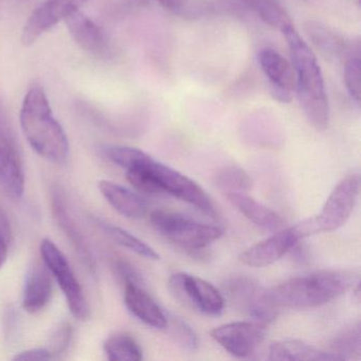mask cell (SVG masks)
Masks as SVG:
<instances>
[{
  "instance_id": "cb8c5ba5",
  "label": "cell",
  "mask_w": 361,
  "mask_h": 361,
  "mask_svg": "<svg viewBox=\"0 0 361 361\" xmlns=\"http://www.w3.org/2000/svg\"><path fill=\"white\" fill-rule=\"evenodd\" d=\"M98 226L116 244L136 253L139 257H145V259H152V261H158L160 259V255L156 252L155 249L152 248L149 245H147V243L143 242L130 232L104 221H98Z\"/></svg>"
},
{
  "instance_id": "d6986e66",
  "label": "cell",
  "mask_w": 361,
  "mask_h": 361,
  "mask_svg": "<svg viewBox=\"0 0 361 361\" xmlns=\"http://www.w3.org/2000/svg\"><path fill=\"white\" fill-rule=\"evenodd\" d=\"M51 204L52 212H54L56 223L60 226L61 229L64 232L67 238L71 240L73 248L77 251L78 255L81 257L84 264L87 266L88 269L90 271H94L96 269L94 268L96 266H94V257H92V252H90L83 235L78 229L71 213L68 212L66 198H65L62 190L59 187L54 188V191H52Z\"/></svg>"
},
{
  "instance_id": "6da1fadb",
  "label": "cell",
  "mask_w": 361,
  "mask_h": 361,
  "mask_svg": "<svg viewBox=\"0 0 361 361\" xmlns=\"http://www.w3.org/2000/svg\"><path fill=\"white\" fill-rule=\"evenodd\" d=\"M358 282L359 274L355 271L323 270L289 279L266 289V298L278 310H307L337 299Z\"/></svg>"
},
{
  "instance_id": "8fae6325",
  "label": "cell",
  "mask_w": 361,
  "mask_h": 361,
  "mask_svg": "<svg viewBox=\"0 0 361 361\" xmlns=\"http://www.w3.org/2000/svg\"><path fill=\"white\" fill-rule=\"evenodd\" d=\"M265 325L240 321L227 323L211 331V337L230 354L247 358L257 352L265 339Z\"/></svg>"
},
{
  "instance_id": "1f68e13d",
  "label": "cell",
  "mask_w": 361,
  "mask_h": 361,
  "mask_svg": "<svg viewBox=\"0 0 361 361\" xmlns=\"http://www.w3.org/2000/svg\"><path fill=\"white\" fill-rule=\"evenodd\" d=\"M116 270H117L118 274L123 281L124 284L134 283V284L142 285V279H141L140 274L128 262L118 261L116 263Z\"/></svg>"
},
{
  "instance_id": "7c38bea8",
  "label": "cell",
  "mask_w": 361,
  "mask_h": 361,
  "mask_svg": "<svg viewBox=\"0 0 361 361\" xmlns=\"http://www.w3.org/2000/svg\"><path fill=\"white\" fill-rule=\"evenodd\" d=\"M88 0H46L33 11L25 24L22 42L32 45L44 33L66 20L71 13L80 10Z\"/></svg>"
},
{
  "instance_id": "4fadbf2b",
  "label": "cell",
  "mask_w": 361,
  "mask_h": 361,
  "mask_svg": "<svg viewBox=\"0 0 361 361\" xmlns=\"http://www.w3.org/2000/svg\"><path fill=\"white\" fill-rule=\"evenodd\" d=\"M259 64L269 81L270 92L276 101L289 103L295 90V71L293 65L282 54L271 48L262 49Z\"/></svg>"
},
{
  "instance_id": "484cf974",
  "label": "cell",
  "mask_w": 361,
  "mask_h": 361,
  "mask_svg": "<svg viewBox=\"0 0 361 361\" xmlns=\"http://www.w3.org/2000/svg\"><path fill=\"white\" fill-rule=\"evenodd\" d=\"M214 185L226 194L246 193L252 187V180L244 169L227 166L217 171Z\"/></svg>"
},
{
  "instance_id": "603a6c76",
  "label": "cell",
  "mask_w": 361,
  "mask_h": 361,
  "mask_svg": "<svg viewBox=\"0 0 361 361\" xmlns=\"http://www.w3.org/2000/svg\"><path fill=\"white\" fill-rule=\"evenodd\" d=\"M103 350L107 358L113 361H140L143 352L137 340L128 333H116L109 336Z\"/></svg>"
},
{
  "instance_id": "5bb4252c",
  "label": "cell",
  "mask_w": 361,
  "mask_h": 361,
  "mask_svg": "<svg viewBox=\"0 0 361 361\" xmlns=\"http://www.w3.org/2000/svg\"><path fill=\"white\" fill-rule=\"evenodd\" d=\"M293 227L280 229L276 234L246 249L240 259L245 265L261 268L271 265L295 248L299 242Z\"/></svg>"
},
{
  "instance_id": "7a4b0ae2",
  "label": "cell",
  "mask_w": 361,
  "mask_h": 361,
  "mask_svg": "<svg viewBox=\"0 0 361 361\" xmlns=\"http://www.w3.org/2000/svg\"><path fill=\"white\" fill-rule=\"evenodd\" d=\"M282 33L288 46L295 71V90L302 109L317 130H325L329 128V105L320 65L293 25L283 29Z\"/></svg>"
},
{
  "instance_id": "ffe728a7",
  "label": "cell",
  "mask_w": 361,
  "mask_h": 361,
  "mask_svg": "<svg viewBox=\"0 0 361 361\" xmlns=\"http://www.w3.org/2000/svg\"><path fill=\"white\" fill-rule=\"evenodd\" d=\"M98 187L103 197L122 216L139 219L147 214V202L135 192L111 180H101Z\"/></svg>"
},
{
  "instance_id": "83f0119b",
  "label": "cell",
  "mask_w": 361,
  "mask_h": 361,
  "mask_svg": "<svg viewBox=\"0 0 361 361\" xmlns=\"http://www.w3.org/2000/svg\"><path fill=\"white\" fill-rule=\"evenodd\" d=\"M344 82H345L346 90L350 96L356 101H360L361 84H360V56L359 49L356 51L348 52L344 65Z\"/></svg>"
},
{
  "instance_id": "ac0fdd59",
  "label": "cell",
  "mask_w": 361,
  "mask_h": 361,
  "mask_svg": "<svg viewBox=\"0 0 361 361\" xmlns=\"http://www.w3.org/2000/svg\"><path fill=\"white\" fill-rule=\"evenodd\" d=\"M51 272L45 264H33L29 269L23 291V308L29 314H37L49 304L52 297Z\"/></svg>"
},
{
  "instance_id": "9c48e42d",
  "label": "cell",
  "mask_w": 361,
  "mask_h": 361,
  "mask_svg": "<svg viewBox=\"0 0 361 361\" xmlns=\"http://www.w3.org/2000/svg\"><path fill=\"white\" fill-rule=\"evenodd\" d=\"M225 291L233 305L255 322L266 326L276 320L278 308L268 301L266 289L252 279L247 276L230 279L225 284Z\"/></svg>"
},
{
  "instance_id": "f546056e",
  "label": "cell",
  "mask_w": 361,
  "mask_h": 361,
  "mask_svg": "<svg viewBox=\"0 0 361 361\" xmlns=\"http://www.w3.org/2000/svg\"><path fill=\"white\" fill-rule=\"evenodd\" d=\"M73 338V329L69 323L61 324L52 334L49 340L48 350L51 354L52 359L60 358L68 350Z\"/></svg>"
},
{
  "instance_id": "836d02e7",
  "label": "cell",
  "mask_w": 361,
  "mask_h": 361,
  "mask_svg": "<svg viewBox=\"0 0 361 361\" xmlns=\"http://www.w3.org/2000/svg\"><path fill=\"white\" fill-rule=\"evenodd\" d=\"M157 1L164 9L172 12L183 11L189 4V0H157Z\"/></svg>"
},
{
  "instance_id": "30bf717a",
  "label": "cell",
  "mask_w": 361,
  "mask_h": 361,
  "mask_svg": "<svg viewBox=\"0 0 361 361\" xmlns=\"http://www.w3.org/2000/svg\"><path fill=\"white\" fill-rule=\"evenodd\" d=\"M149 168L161 194L174 196L207 214L215 215L216 212L210 196L195 181L154 158L151 160Z\"/></svg>"
},
{
  "instance_id": "52a82bcc",
  "label": "cell",
  "mask_w": 361,
  "mask_h": 361,
  "mask_svg": "<svg viewBox=\"0 0 361 361\" xmlns=\"http://www.w3.org/2000/svg\"><path fill=\"white\" fill-rule=\"evenodd\" d=\"M169 286L181 303L207 316H219L225 307V299L219 289L198 276L177 272L171 276Z\"/></svg>"
},
{
  "instance_id": "ba28073f",
  "label": "cell",
  "mask_w": 361,
  "mask_h": 361,
  "mask_svg": "<svg viewBox=\"0 0 361 361\" xmlns=\"http://www.w3.org/2000/svg\"><path fill=\"white\" fill-rule=\"evenodd\" d=\"M0 187L9 197L20 198L25 192V173L20 149L5 107L0 102Z\"/></svg>"
},
{
  "instance_id": "f1b7e54d",
  "label": "cell",
  "mask_w": 361,
  "mask_h": 361,
  "mask_svg": "<svg viewBox=\"0 0 361 361\" xmlns=\"http://www.w3.org/2000/svg\"><path fill=\"white\" fill-rule=\"evenodd\" d=\"M166 329H169L175 341L183 348L190 350L197 348V335L187 322L181 320L178 317L173 316V314L168 316V324H166Z\"/></svg>"
},
{
  "instance_id": "5b68a950",
  "label": "cell",
  "mask_w": 361,
  "mask_h": 361,
  "mask_svg": "<svg viewBox=\"0 0 361 361\" xmlns=\"http://www.w3.org/2000/svg\"><path fill=\"white\" fill-rule=\"evenodd\" d=\"M149 221L154 230L164 240L190 251L202 250L210 246L224 233L217 226L198 223L170 211H154Z\"/></svg>"
},
{
  "instance_id": "d6a6232c",
  "label": "cell",
  "mask_w": 361,
  "mask_h": 361,
  "mask_svg": "<svg viewBox=\"0 0 361 361\" xmlns=\"http://www.w3.org/2000/svg\"><path fill=\"white\" fill-rule=\"evenodd\" d=\"M52 356L47 348H30L22 350L13 357V360H51Z\"/></svg>"
},
{
  "instance_id": "277c9868",
  "label": "cell",
  "mask_w": 361,
  "mask_h": 361,
  "mask_svg": "<svg viewBox=\"0 0 361 361\" xmlns=\"http://www.w3.org/2000/svg\"><path fill=\"white\" fill-rule=\"evenodd\" d=\"M360 179L350 174L342 179L327 197L322 210L316 216L304 219L293 226V231L300 240L325 232L335 231L344 225L352 214L358 198Z\"/></svg>"
},
{
  "instance_id": "e0dca14e",
  "label": "cell",
  "mask_w": 361,
  "mask_h": 361,
  "mask_svg": "<svg viewBox=\"0 0 361 361\" xmlns=\"http://www.w3.org/2000/svg\"><path fill=\"white\" fill-rule=\"evenodd\" d=\"M124 288V303L141 322L156 329H166L168 316L142 285L128 283Z\"/></svg>"
},
{
  "instance_id": "2e32d148",
  "label": "cell",
  "mask_w": 361,
  "mask_h": 361,
  "mask_svg": "<svg viewBox=\"0 0 361 361\" xmlns=\"http://www.w3.org/2000/svg\"><path fill=\"white\" fill-rule=\"evenodd\" d=\"M228 11L252 13L272 28L282 32L291 23L290 16L279 0H216Z\"/></svg>"
},
{
  "instance_id": "7402d4cb",
  "label": "cell",
  "mask_w": 361,
  "mask_h": 361,
  "mask_svg": "<svg viewBox=\"0 0 361 361\" xmlns=\"http://www.w3.org/2000/svg\"><path fill=\"white\" fill-rule=\"evenodd\" d=\"M268 359L274 361L341 360L331 350H322L298 340L274 342L269 346Z\"/></svg>"
},
{
  "instance_id": "44dd1931",
  "label": "cell",
  "mask_w": 361,
  "mask_h": 361,
  "mask_svg": "<svg viewBox=\"0 0 361 361\" xmlns=\"http://www.w3.org/2000/svg\"><path fill=\"white\" fill-rule=\"evenodd\" d=\"M227 200L251 223L267 231H279L284 226V219L261 202L246 193L226 194Z\"/></svg>"
},
{
  "instance_id": "4316f807",
  "label": "cell",
  "mask_w": 361,
  "mask_h": 361,
  "mask_svg": "<svg viewBox=\"0 0 361 361\" xmlns=\"http://www.w3.org/2000/svg\"><path fill=\"white\" fill-rule=\"evenodd\" d=\"M360 350L361 331L359 323L344 329L334 338L331 343V352L339 356L341 360L358 357Z\"/></svg>"
},
{
  "instance_id": "8992f818",
  "label": "cell",
  "mask_w": 361,
  "mask_h": 361,
  "mask_svg": "<svg viewBox=\"0 0 361 361\" xmlns=\"http://www.w3.org/2000/svg\"><path fill=\"white\" fill-rule=\"evenodd\" d=\"M41 255L46 267L62 289L73 316L80 321L88 320L90 308L87 299L64 253L51 240L44 238L41 243Z\"/></svg>"
},
{
  "instance_id": "d4e9b609",
  "label": "cell",
  "mask_w": 361,
  "mask_h": 361,
  "mask_svg": "<svg viewBox=\"0 0 361 361\" xmlns=\"http://www.w3.org/2000/svg\"><path fill=\"white\" fill-rule=\"evenodd\" d=\"M306 29H307V33L312 41L314 42V46L321 50L325 56L340 58L350 52L345 42L339 35L325 28L324 26L310 23Z\"/></svg>"
},
{
  "instance_id": "3957f363",
  "label": "cell",
  "mask_w": 361,
  "mask_h": 361,
  "mask_svg": "<svg viewBox=\"0 0 361 361\" xmlns=\"http://www.w3.org/2000/svg\"><path fill=\"white\" fill-rule=\"evenodd\" d=\"M20 126L29 145L42 158L54 164L66 161L68 139L54 118L43 88L35 86L27 92L20 109Z\"/></svg>"
},
{
  "instance_id": "4dcf8cb0",
  "label": "cell",
  "mask_w": 361,
  "mask_h": 361,
  "mask_svg": "<svg viewBox=\"0 0 361 361\" xmlns=\"http://www.w3.org/2000/svg\"><path fill=\"white\" fill-rule=\"evenodd\" d=\"M12 242V229L9 217L3 208H0V269L5 266L9 255V247Z\"/></svg>"
},
{
  "instance_id": "9a60e30c",
  "label": "cell",
  "mask_w": 361,
  "mask_h": 361,
  "mask_svg": "<svg viewBox=\"0 0 361 361\" xmlns=\"http://www.w3.org/2000/svg\"><path fill=\"white\" fill-rule=\"evenodd\" d=\"M67 28L75 43L87 54L96 58L107 59L111 54V45L104 31L80 10L65 20Z\"/></svg>"
}]
</instances>
